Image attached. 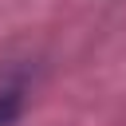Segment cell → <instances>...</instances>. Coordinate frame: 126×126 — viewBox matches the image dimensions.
Listing matches in <instances>:
<instances>
[{
    "mask_svg": "<svg viewBox=\"0 0 126 126\" xmlns=\"http://www.w3.org/2000/svg\"><path fill=\"white\" fill-rule=\"evenodd\" d=\"M20 106H24L20 91H0V126H12L20 118Z\"/></svg>",
    "mask_w": 126,
    "mask_h": 126,
    "instance_id": "1",
    "label": "cell"
}]
</instances>
